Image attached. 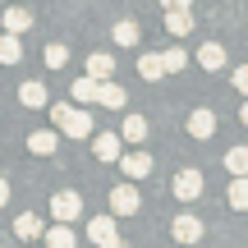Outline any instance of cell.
I'll return each instance as SVG.
<instances>
[{
	"label": "cell",
	"instance_id": "obj_1",
	"mask_svg": "<svg viewBox=\"0 0 248 248\" xmlns=\"http://www.w3.org/2000/svg\"><path fill=\"white\" fill-rule=\"evenodd\" d=\"M55 120V129L64 133V138H92V115L83 106H46Z\"/></svg>",
	"mask_w": 248,
	"mask_h": 248
},
{
	"label": "cell",
	"instance_id": "obj_2",
	"mask_svg": "<svg viewBox=\"0 0 248 248\" xmlns=\"http://www.w3.org/2000/svg\"><path fill=\"white\" fill-rule=\"evenodd\" d=\"M51 216H55V221H64V225H74V221L83 216V198L74 193V188L55 193V198H51Z\"/></svg>",
	"mask_w": 248,
	"mask_h": 248
},
{
	"label": "cell",
	"instance_id": "obj_3",
	"mask_svg": "<svg viewBox=\"0 0 248 248\" xmlns=\"http://www.w3.org/2000/svg\"><path fill=\"white\" fill-rule=\"evenodd\" d=\"M170 193H175L179 202H193V198L202 193V175H198V170H179L175 184H170Z\"/></svg>",
	"mask_w": 248,
	"mask_h": 248
},
{
	"label": "cell",
	"instance_id": "obj_4",
	"mask_svg": "<svg viewBox=\"0 0 248 248\" xmlns=\"http://www.w3.org/2000/svg\"><path fill=\"white\" fill-rule=\"evenodd\" d=\"M133 212H138V188L133 184L110 188V216H133Z\"/></svg>",
	"mask_w": 248,
	"mask_h": 248
},
{
	"label": "cell",
	"instance_id": "obj_5",
	"mask_svg": "<svg viewBox=\"0 0 248 248\" xmlns=\"http://www.w3.org/2000/svg\"><path fill=\"white\" fill-rule=\"evenodd\" d=\"M97 106H110V110H120V106H129V92H124L115 78H101V83H97Z\"/></svg>",
	"mask_w": 248,
	"mask_h": 248
},
{
	"label": "cell",
	"instance_id": "obj_6",
	"mask_svg": "<svg viewBox=\"0 0 248 248\" xmlns=\"http://www.w3.org/2000/svg\"><path fill=\"white\" fill-rule=\"evenodd\" d=\"M120 152H124L120 133H97V138H92V156L97 161H120Z\"/></svg>",
	"mask_w": 248,
	"mask_h": 248
},
{
	"label": "cell",
	"instance_id": "obj_7",
	"mask_svg": "<svg viewBox=\"0 0 248 248\" xmlns=\"http://www.w3.org/2000/svg\"><path fill=\"white\" fill-rule=\"evenodd\" d=\"M188 133H193L198 142H207L216 133V110H207V106H198L193 115H188Z\"/></svg>",
	"mask_w": 248,
	"mask_h": 248
},
{
	"label": "cell",
	"instance_id": "obj_8",
	"mask_svg": "<svg viewBox=\"0 0 248 248\" xmlns=\"http://www.w3.org/2000/svg\"><path fill=\"white\" fill-rule=\"evenodd\" d=\"M42 244H46V248H78V234H74V225L55 221L51 230H42Z\"/></svg>",
	"mask_w": 248,
	"mask_h": 248
},
{
	"label": "cell",
	"instance_id": "obj_9",
	"mask_svg": "<svg viewBox=\"0 0 248 248\" xmlns=\"http://www.w3.org/2000/svg\"><path fill=\"white\" fill-rule=\"evenodd\" d=\"M55 147H60V129H37L28 138V152L32 156H55Z\"/></svg>",
	"mask_w": 248,
	"mask_h": 248
},
{
	"label": "cell",
	"instance_id": "obj_10",
	"mask_svg": "<svg viewBox=\"0 0 248 248\" xmlns=\"http://www.w3.org/2000/svg\"><path fill=\"white\" fill-rule=\"evenodd\" d=\"M120 166H124V175H129V179H142V175H152V156H147V152H120Z\"/></svg>",
	"mask_w": 248,
	"mask_h": 248
},
{
	"label": "cell",
	"instance_id": "obj_11",
	"mask_svg": "<svg viewBox=\"0 0 248 248\" xmlns=\"http://www.w3.org/2000/svg\"><path fill=\"white\" fill-rule=\"evenodd\" d=\"M170 234H175L179 244H198V239H202V221H198V216H175Z\"/></svg>",
	"mask_w": 248,
	"mask_h": 248
},
{
	"label": "cell",
	"instance_id": "obj_12",
	"mask_svg": "<svg viewBox=\"0 0 248 248\" xmlns=\"http://www.w3.org/2000/svg\"><path fill=\"white\" fill-rule=\"evenodd\" d=\"M166 32L184 42V37L193 32V14H188V9H166Z\"/></svg>",
	"mask_w": 248,
	"mask_h": 248
},
{
	"label": "cell",
	"instance_id": "obj_13",
	"mask_svg": "<svg viewBox=\"0 0 248 248\" xmlns=\"http://www.w3.org/2000/svg\"><path fill=\"white\" fill-rule=\"evenodd\" d=\"M198 64H202L207 74H221V69H225V46H221V42H207L202 51H198Z\"/></svg>",
	"mask_w": 248,
	"mask_h": 248
},
{
	"label": "cell",
	"instance_id": "obj_14",
	"mask_svg": "<svg viewBox=\"0 0 248 248\" xmlns=\"http://www.w3.org/2000/svg\"><path fill=\"white\" fill-rule=\"evenodd\" d=\"M69 97L78 101V106H97V78H92V74H83V78H74Z\"/></svg>",
	"mask_w": 248,
	"mask_h": 248
},
{
	"label": "cell",
	"instance_id": "obj_15",
	"mask_svg": "<svg viewBox=\"0 0 248 248\" xmlns=\"http://www.w3.org/2000/svg\"><path fill=\"white\" fill-rule=\"evenodd\" d=\"M18 101H23L28 110H46V106H51V97H46L42 83H23V88H18Z\"/></svg>",
	"mask_w": 248,
	"mask_h": 248
},
{
	"label": "cell",
	"instance_id": "obj_16",
	"mask_svg": "<svg viewBox=\"0 0 248 248\" xmlns=\"http://www.w3.org/2000/svg\"><path fill=\"white\" fill-rule=\"evenodd\" d=\"M115 221H120V216H110V212L106 216H92V221H88V239L92 244H106L110 234H115Z\"/></svg>",
	"mask_w": 248,
	"mask_h": 248
},
{
	"label": "cell",
	"instance_id": "obj_17",
	"mask_svg": "<svg viewBox=\"0 0 248 248\" xmlns=\"http://www.w3.org/2000/svg\"><path fill=\"white\" fill-rule=\"evenodd\" d=\"M42 216H32V212H23V216H14V234L18 239H42Z\"/></svg>",
	"mask_w": 248,
	"mask_h": 248
},
{
	"label": "cell",
	"instance_id": "obj_18",
	"mask_svg": "<svg viewBox=\"0 0 248 248\" xmlns=\"http://www.w3.org/2000/svg\"><path fill=\"white\" fill-rule=\"evenodd\" d=\"M23 60V42L18 32H0V64H18Z\"/></svg>",
	"mask_w": 248,
	"mask_h": 248
},
{
	"label": "cell",
	"instance_id": "obj_19",
	"mask_svg": "<svg viewBox=\"0 0 248 248\" xmlns=\"http://www.w3.org/2000/svg\"><path fill=\"white\" fill-rule=\"evenodd\" d=\"M0 28H5V32H28V28H32V14H28V9H5V18H0Z\"/></svg>",
	"mask_w": 248,
	"mask_h": 248
},
{
	"label": "cell",
	"instance_id": "obj_20",
	"mask_svg": "<svg viewBox=\"0 0 248 248\" xmlns=\"http://www.w3.org/2000/svg\"><path fill=\"white\" fill-rule=\"evenodd\" d=\"M138 78H142V83L166 78V64H161V55H138Z\"/></svg>",
	"mask_w": 248,
	"mask_h": 248
},
{
	"label": "cell",
	"instance_id": "obj_21",
	"mask_svg": "<svg viewBox=\"0 0 248 248\" xmlns=\"http://www.w3.org/2000/svg\"><path fill=\"white\" fill-rule=\"evenodd\" d=\"M88 74H92V78H110V74H115V60H110V55L106 51H97V55H88Z\"/></svg>",
	"mask_w": 248,
	"mask_h": 248
},
{
	"label": "cell",
	"instance_id": "obj_22",
	"mask_svg": "<svg viewBox=\"0 0 248 248\" xmlns=\"http://www.w3.org/2000/svg\"><path fill=\"white\" fill-rule=\"evenodd\" d=\"M110 37H115V46H138V23H133V18H120V23L110 28Z\"/></svg>",
	"mask_w": 248,
	"mask_h": 248
},
{
	"label": "cell",
	"instance_id": "obj_23",
	"mask_svg": "<svg viewBox=\"0 0 248 248\" xmlns=\"http://www.w3.org/2000/svg\"><path fill=\"white\" fill-rule=\"evenodd\" d=\"M230 207H234V212H248V175L230 179Z\"/></svg>",
	"mask_w": 248,
	"mask_h": 248
},
{
	"label": "cell",
	"instance_id": "obj_24",
	"mask_svg": "<svg viewBox=\"0 0 248 248\" xmlns=\"http://www.w3.org/2000/svg\"><path fill=\"white\" fill-rule=\"evenodd\" d=\"M120 138H124V142H142V138H147V120H142V115H129Z\"/></svg>",
	"mask_w": 248,
	"mask_h": 248
},
{
	"label": "cell",
	"instance_id": "obj_25",
	"mask_svg": "<svg viewBox=\"0 0 248 248\" xmlns=\"http://www.w3.org/2000/svg\"><path fill=\"white\" fill-rule=\"evenodd\" d=\"M225 170H230V175H248V147H230L225 152Z\"/></svg>",
	"mask_w": 248,
	"mask_h": 248
},
{
	"label": "cell",
	"instance_id": "obj_26",
	"mask_svg": "<svg viewBox=\"0 0 248 248\" xmlns=\"http://www.w3.org/2000/svg\"><path fill=\"white\" fill-rule=\"evenodd\" d=\"M161 64H166V74H179L188 64V51H184V46H170V51L161 55Z\"/></svg>",
	"mask_w": 248,
	"mask_h": 248
},
{
	"label": "cell",
	"instance_id": "obj_27",
	"mask_svg": "<svg viewBox=\"0 0 248 248\" xmlns=\"http://www.w3.org/2000/svg\"><path fill=\"white\" fill-rule=\"evenodd\" d=\"M64 60H69V51H64L60 42H51V46H46V64H51V69H60Z\"/></svg>",
	"mask_w": 248,
	"mask_h": 248
},
{
	"label": "cell",
	"instance_id": "obj_28",
	"mask_svg": "<svg viewBox=\"0 0 248 248\" xmlns=\"http://www.w3.org/2000/svg\"><path fill=\"white\" fill-rule=\"evenodd\" d=\"M234 88L248 97V64H239V69H234Z\"/></svg>",
	"mask_w": 248,
	"mask_h": 248
},
{
	"label": "cell",
	"instance_id": "obj_29",
	"mask_svg": "<svg viewBox=\"0 0 248 248\" xmlns=\"http://www.w3.org/2000/svg\"><path fill=\"white\" fill-rule=\"evenodd\" d=\"M97 248H129V244H124L120 234H110V239H106V244H97Z\"/></svg>",
	"mask_w": 248,
	"mask_h": 248
},
{
	"label": "cell",
	"instance_id": "obj_30",
	"mask_svg": "<svg viewBox=\"0 0 248 248\" xmlns=\"http://www.w3.org/2000/svg\"><path fill=\"white\" fill-rule=\"evenodd\" d=\"M161 5H166V9H188L193 0H161Z\"/></svg>",
	"mask_w": 248,
	"mask_h": 248
},
{
	"label": "cell",
	"instance_id": "obj_31",
	"mask_svg": "<svg viewBox=\"0 0 248 248\" xmlns=\"http://www.w3.org/2000/svg\"><path fill=\"white\" fill-rule=\"evenodd\" d=\"M5 202H9V184L0 179V207H5Z\"/></svg>",
	"mask_w": 248,
	"mask_h": 248
},
{
	"label": "cell",
	"instance_id": "obj_32",
	"mask_svg": "<svg viewBox=\"0 0 248 248\" xmlns=\"http://www.w3.org/2000/svg\"><path fill=\"white\" fill-rule=\"evenodd\" d=\"M239 120H244V124H248V97H244V106H239Z\"/></svg>",
	"mask_w": 248,
	"mask_h": 248
}]
</instances>
